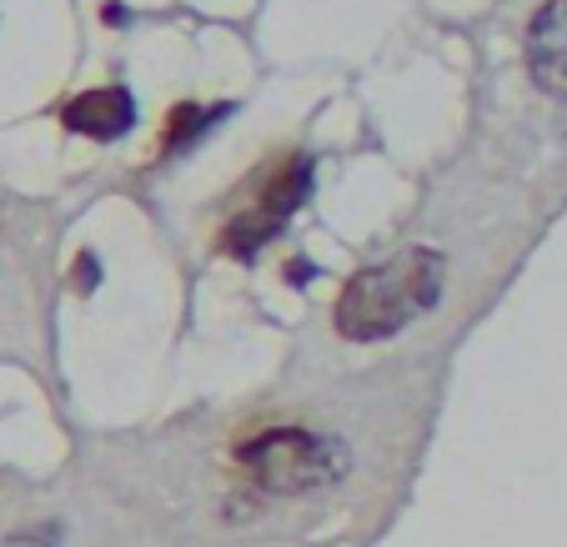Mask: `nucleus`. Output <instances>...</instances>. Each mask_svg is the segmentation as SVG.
Listing matches in <instances>:
<instances>
[{
  "label": "nucleus",
  "instance_id": "obj_1",
  "mask_svg": "<svg viewBox=\"0 0 567 547\" xmlns=\"http://www.w3.org/2000/svg\"><path fill=\"white\" fill-rule=\"evenodd\" d=\"M442 251L408 247L396 257L377 261V267L357 271L337 297V332L347 342H382L396 337L408 322H417L422 311L437 307L442 297Z\"/></svg>",
  "mask_w": 567,
  "mask_h": 547
},
{
  "label": "nucleus",
  "instance_id": "obj_2",
  "mask_svg": "<svg viewBox=\"0 0 567 547\" xmlns=\"http://www.w3.org/2000/svg\"><path fill=\"white\" fill-rule=\"evenodd\" d=\"M236 467L267 493H311L332 487L347 473L332 437H317L307 427H277L236 447Z\"/></svg>",
  "mask_w": 567,
  "mask_h": 547
},
{
  "label": "nucleus",
  "instance_id": "obj_3",
  "mask_svg": "<svg viewBox=\"0 0 567 547\" xmlns=\"http://www.w3.org/2000/svg\"><path fill=\"white\" fill-rule=\"evenodd\" d=\"M527 71L543 91L567 96V0H547L527 25Z\"/></svg>",
  "mask_w": 567,
  "mask_h": 547
},
{
  "label": "nucleus",
  "instance_id": "obj_4",
  "mask_svg": "<svg viewBox=\"0 0 567 547\" xmlns=\"http://www.w3.org/2000/svg\"><path fill=\"white\" fill-rule=\"evenodd\" d=\"M61 121H65V131H75V136L116 141L136 126V101H131V91H121V86H101V91L75 96L71 106L61 111Z\"/></svg>",
  "mask_w": 567,
  "mask_h": 547
},
{
  "label": "nucleus",
  "instance_id": "obj_5",
  "mask_svg": "<svg viewBox=\"0 0 567 547\" xmlns=\"http://www.w3.org/2000/svg\"><path fill=\"white\" fill-rule=\"evenodd\" d=\"M307 192H311V162L297 151V156H287V162H281L277 172H271L267 192H261L257 216H267V221H277V226H281L301 202H307Z\"/></svg>",
  "mask_w": 567,
  "mask_h": 547
},
{
  "label": "nucleus",
  "instance_id": "obj_6",
  "mask_svg": "<svg viewBox=\"0 0 567 547\" xmlns=\"http://www.w3.org/2000/svg\"><path fill=\"white\" fill-rule=\"evenodd\" d=\"M221 116V106L216 111H206V106H196V101H182V106L166 116V136H161V156H172V151H182V146H192L196 136H202L212 121Z\"/></svg>",
  "mask_w": 567,
  "mask_h": 547
},
{
  "label": "nucleus",
  "instance_id": "obj_7",
  "mask_svg": "<svg viewBox=\"0 0 567 547\" xmlns=\"http://www.w3.org/2000/svg\"><path fill=\"white\" fill-rule=\"evenodd\" d=\"M96 287V257H81V291Z\"/></svg>",
  "mask_w": 567,
  "mask_h": 547
}]
</instances>
